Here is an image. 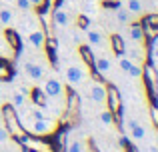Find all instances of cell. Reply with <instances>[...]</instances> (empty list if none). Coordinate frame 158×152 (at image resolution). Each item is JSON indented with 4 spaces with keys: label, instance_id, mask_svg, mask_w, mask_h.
<instances>
[{
    "label": "cell",
    "instance_id": "6da1fadb",
    "mask_svg": "<svg viewBox=\"0 0 158 152\" xmlns=\"http://www.w3.org/2000/svg\"><path fill=\"white\" fill-rule=\"evenodd\" d=\"M0 118H2V124L4 128L8 130V134L12 136V140L18 142L22 136H26L28 130L22 126V122H20V116H18V110L14 108V106L10 104V102H6V104H2V108H0Z\"/></svg>",
    "mask_w": 158,
    "mask_h": 152
},
{
    "label": "cell",
    "instance_id": "7a4b0ae2",
    "mask_svg": "<svg viewBox=\"0 0 158 152\" xmlns=\"http://www.w3.org/2000/svg\"><path fill=\"white\" fill-rule=\"evenodd\" d=\"M64 94H66V102H64V108H62V118H60V124L64 126H74L80 118V96L78 92L70 86H64Z\"/></svg>",
    "mask_w": 158,
    "mask_h": 152
},
{
    "label": "cell",
    "instance_id": "3957f363",
    "mask_svg": "<svg viewBox=\"0 0 158 152\" xmlns=\"http://www.w3.org/2000/svg\"><path fill=\"white\" fill-rule=\"evenodd\" d=\"M104 104L108 106L106 110L112 114L114 124L122 130L124 128V124H122V94H120V90L116 88L114 84H106V100H104Z\"/></svg>",
    "mask_w": 158,
    "mask_h": 152
},
{
    "label": "cell",
    "instance_id": "277c9868",
    "mask_svg": "<svg viewBox=\"0 0 158 152\" xmlns=\"http://www.w3.org/2000/svg\"><path fill=\"white\" fill-rule=\"evenodd\" d=\"M18 144L28 152H60L48 136H36V134H30V132L20 138Z\"/></svg>",
    "mask_w": 158,
    "mask_h": 152
},
{
    "label": "cell",
    "instance_id": "5b68a950",
    "mask_svg": "<svg viewBox=\"0 0 158 152\" xmlns=\"http://www.w3.org/2000/svg\"><path fill=\"white\" fill-rule=\"evenodd\" d=\"M142 82H144V90L148 94L150 102H158V74L152 66V62H146L142 66Z\"/></svg>",
    "mask_w": 158,
    "mask_h": 152
},
{
    "label": "cell",
    "instance_id": "8992f818",
    "mask_svg": "<svg viewBox=\"0 0 158 152\" xmlns=\"http://www.w3.org/2000/svg\"><path fill=\"white\" fill-rule=\"evenodd\" d=\"M58 128V122H52L50 118H40V120H30V134L36 136H50Z\"/></svg>",
    "mask_w": 158,
    "mask_h": 152
},
{
    "label": "cell",
    "instance_id": "52a82bcc",
    "mask_svg": "<svg viewBox=\"0 0 158 152\" xmlns=\"http://www.w3.org/2000/svg\"><path fill=\"white\" fill-rule=\"evenodd\" d=\"M44 34H46V32H44ZM42 50H44V54H46V58L50 60L52 66L58 68V42H56V38L52 36V32L46 34L44 44H42Z\"/></svg>",
    "mask_w": 158,
    "mask_h": 152
},
{
    "label": "cell",
    "instance_id": "ba28073f",
    "mask_svg": "<svg viewBox=\"0 0 158 152\" xmlns=\"http://www.w3.org/2000/svg\"><path fill=\"white\" fill-rule=\"evenodd\" d=\"M26 96L30 98V102L36 106V108H46L48 106V96H46V92H44L40 86H32V88L28 90Z\"/></svg>",
    "mask_w": 158,
    "mask_h": 152
},
{
    "label": "cell",
    "instance_id": "9c48e42d",
    "mask_svg": "<svg viewBox=\"0 0 158 152\" xmlns=\"http://www.w3.org/2000/svg\"><path fill=\"white\" fill-rule=\"evenodd\" d=\"M4 38H6V44L12 48V52L14 54H20V50H22V38H20V34L14 30V28H4Z\"/></svg>",
    "mask_w": 158,
    "mask_h": 152
},
{
    "label": "cell",
    "instance_id": "30bf717a",
    "mask_svg": "<svg viewBox=\"0 0 158 152\" xmlns=\"http://www.w3.org/2000/svg\"><path fill=\"white\" fill-rule=\"evenodd\" d=\"M88 98L92 102L104 104V100H106V84L104 82H94L92 80V86H90V90H88Z\"/></svg>",
    "mask_w": 158,
    "mask_h": 152
},
{
    "label": "cell",
    "instance_id": "8fae6325",
    "mask_svg": "<svg viewBox=\"0 0 158 152\" xmlns=\"http://www.w3.org/2000/svg\"><path fill=\"white\" fill-rule=\"evenodd\" d=\"M44 92H46L48 98H56L60 96L62 92H64V84H62L60 80H56V78H48L46 82H44Z\"/></svg>",
    "mask_w": 158,
    "mask_h": 152
},
{
    "label": "cell",
    "instance_id": "7c38bea8",
    "mask_svg": "<svg viewBox=\"0 0 158 152\" xmlns=\"http://www.w3.org/2000/svg\"><path fill=\"white\" fill-rule=\"evenodd\" d=\"M108 42H110L112 54H116L118 58L120 56H126V44H124V38L120 34H112L110 38H108Z\"/></svg>",
    "mask_w": 158,
    "mask_h": 152
},
{
    "label": "cell",
    "instance_id": "4fadbf2b",
    "mask_svg": "<svg viewBox=\"0 0 158 152\" xmlns=\"http://www.w3.org/2000/svg\"><path fill=\"white\" fill-rule=\"evenodd\" d=\"M86 40H88L90 46L100 48V46H104V32L98 30V28H88L86 30Z\"/></svg>",
    "mask_w": 158,
    "mask_h": 152
},
{
    "label": "cell",
    "instance_id": "5bb4252c",
    "mask_svg": "<svg viewBox=\"0 0 158 152\" xmlns=\"http://www.w3.org/2000/svg\"><path fill=\"white\" fill-rule=\"evenodd\" d=\"M24 72H26V76L30 80H40L44 76V68L38 62H26L24 64Z\"/></svg>",
    "mask_w": 158,
    "mask_h": 152
},
{
    "label": "cell",
    "instance_id": "9a60e30c",
    "mask_svg": "<svg viewBox=\"0 0 158 152\" xmlns=\"http://www.w3.org/2000/svg\"><path fill=\"white\" fill-rule=\"evenodd\" d=\"M84 80V72L80 66H68L66 68V82L68 84H80Z\"/></svg>",
    "mask_w": 158,
    "mask_h": 152
},
{
    "label": "cell",
    "instance_id": "2e32d148",
    "mask_svg": "<svg viewBox=\"0 0 158 152\" xmlns=\"http://www.w3.org/2000/svg\"><path fill=\"white\" fill-rule=\"evenodd\" d=\"M50 14H52V22H54V26H66V24L70 22V14H68L66 10H62L60 6L54 8Z\"/></svg>",
    "mask_w": 158,
    "mask_h": 152
},
{
    "label": "cell",
    "instance_id": "e0dca14e",
    "mask_svg": "<svg viewBox=\"0 0 158 152\" xmlns=\"http://www.w3.org/2000/svg\"><path fill=\"white\" fill-rule=\"evenodd\" d=\"M14 76V68L6 58H0V82H8Z\"/></svg>",
    "mask_w": 158,
    "mask_h": 152
},
{
    "label": "cell",
    "instance_id": "ac0fdd59",
    "mask_svg": "<svg viewBox=\"0 0 158 152\" xmlns=\"http://www.w3.org/2000/svg\"><path fill=\"white\" fill-rule=\"evenodd\" d=\"M130 38L134 40V42H142L146 36H144V26L140 22H136V24H132L130 26Z\"/></svg>",
    "mask_w": 158,
    "mask_h": 152
},
{
    "label": "cell",
    "instance_id": "d6986e66",
    "mask_svg": "<svg viewBox=\"0 0 158 152\" xmlns=\"http://www.w3.org/2000/svg\"><path fill=\"white\" fill-rule=\"evenodd\" d=\"M44 38H46V34H44L42 30H34V32H30V36H28L30 44H32V46H36V48H42Z\"/></svg>",
    "mask_w": 158,
    "mask_h": 152
},
{
    "label": "cell",
    "instance_id": "ffe728a7",
    "mask_svg": "<svg viewBox=\"0 0 158 152\" xmlns=\"http://www.w3.org/2000/svg\"><path fill=\"white\" fill-rule=\"evenodd\" d=\"M24 102H26V94L24 92H20V90H16V92H12V102L10 104L14 106L16 110H20L24 106Z\"/></svg>",
    "mask_w": 158,
    "mask_h": 152
},
{
    "label": "cell",
    "instance_id": "44dd1931",
    "mask_svg": "<svg viewBox=\"0 0 158 152\" xmlns=\"http://www.w3.org/2000/svg\"><path fill=\"white\" fill-rule=\"evenodd\" d=\"M94 66H96V70L100 72L102 76H104L106 72L110 70V60H108V58H102V56H98V58L94 60Z\"/></svg>",
    "mask_w": 158,
    "mask_h": 152
},
{
    "label": "cell",
    "instance_id": "7402d4cb",
    "mask_svg": "<svg viewBox=\"0 0 158 152\" xmlns=\"http://www.w3.org/2000/svg\"><path fill=\"white\" fill-rule=\"evenodd\" d=\"M74 22H76V28H80V30H84V32L90 28V18L86 14H76Z\"/></svg>",
    "mask_w": 158,
    "mask_h": 152
},
{
    "label": "cell",
    "instance_id": "603a6c76",
    "mask_svg": "<svg viewBox=\"0 0 158 152\" xmlns=\"http://www.w3.org/2000/svg\"><path fill=\"white\" fill-rule=\"evenodd\" d=\"M126 10L130 12V14H142V2H140V0H128Z\"/></svg>",
    "mask_w": 158,
    "mask_h": 152
},
{
    "label": "cell",
    "instance_id": "cb8c5ba5",
    "mask_svg": "<svg viewBox=\"0 0 158 152\" xmlns=\"http://www.w3.org/2000/svg\"><path fill=\"white\" fill-rule=\"evenodd\" d=\"M12 20H14L12 12L8 10V8H0V24H4V26H10Z\"/></svg>",
    "mask_w": 158,
    "mask_h": 152
},
{
    "label": "cell",
    "instance_id": "d4e9b609",
    "mask_svg": "<svg viewBox=\"0 0 158 152\" xmlns=\"http://www.w3.org/2000/svg\"><path fill=\"white\" fill-rule=\"evenodd\" d=\"M116 20H118L120 24H128V22H130V12H128L126 8L120 6L118 10H116Z\"/></svg>",
    "mask_w": 158,
    "mask_h": 152
},
{
    "label": "cell",
    "instance_id": "484cf974",
    "mask_svg": "<svg viewBox=\"0 0 158 152\" xmlns=\"http://www.w3.org/2000/svg\"><path fill=\"white\" fill-rule=\"evenodd\" d=\"M120 148H122V152H138V148H136V146L132 144V142L128 140L126 136L120 138Z\"/></svg>",
    "mask_w": 158,
    "mask_h": 152
},
{
    "label": "cell",
    "instance_id": "4316f807",
    "mask_svg": "<svg viewBox=\"0 0 158 152\" xmlns=\"http://www.w3.org/2000/svg\"><path fill=\"white\" fill-rule=\"evenodd\" d=\"M130 136L134 138V140H142V138L146 136V130H144L140 124H136L134 128H130Z\"/></svg>",
    "mask_w": 158,
    "mask_h": 152
},
{
    "label": "cell",
    "instance_id": "83f0119b",
    "mask_svg": "<svg viewBox=\"0 0 158 152\" xmlns=\"http://www.w3.org/2000/svg\"><path fill=\"white\" fill-rule=\"evenodd\" d=\"M150 120L154 124V128L158 130V104L156 102H150Z\"/></svg>",
    "mask_w": 158,
    "mask_h": 152
},
{
    "label": "cell",
    "instance_id": "f1b7e54d",
    "mask_svg": "<svg viewBox=\"0 0 158 152\" xmlns=\"http://www.w3.org/2000/svg\"><path fill=\"white\" fill-rule=\"evenodd\" d=\"M118 66H120V70H122V72H128V70H130V66H132V60L126 58V56H120Z\"/></svg>",
    "mask_w": 158,
    "mask_h": 152
},
{
    "label": "cell",
    "instance_id": "f546056e",
    "mask_svg": "<svg viewBox=\"0 0 158 152\" xmlns=\"http://www.w3.org/2000/svg\"><path fill=\"white\" fill-rule=\"evenodd\" d=\"M40 118H46L44 112H42V108H34V110L28 112V120H40Z\"/></svg>",
    "mask_w": 158,
    "mask_h": 152
},
{
    "label": "cell",
    "instance_id": "4dcf8cb0",
    "mask_svg": "<svg viewBox=\"0 0 158 152\" xmlns=\"http://www.w3.org/2000/svg\"><path fill=\"white\" fill-rule=\"evenodd\" d=\"M100 122H102L104 126H112V124H114V120H112V114L108 112V110H104V112L100 114Z\"/></svg>",
    "mask_w": 158,
    "mask_h": 152
},
{
    "label": "cell",
    "instance_id": "1f68e13d",
    "mask_svg": "<svg viewBox=\"0 0 158 152\" xmlns=\"http://www.w3.org/2000/svg\"><path fill=\"white\" fill-rule=\"evenodd\" d=\"M66 152H82V144L78 140H72L70 144H66Z\"/></svg>",
    "mask_w": 158,
    "mask_h": 152
},
{
    "label": "cell",
    "instance_id": "d6a6232c",
    "mask_svg": "<svg viewBox=\"0 0 158 152\" xmlns=\"http://www.w3.org/2000/svg\"><path fill=\"white\" fill-rule=\"evenodd\" d=\"M128 74L134 76V78H140V76H142V66H138V64L132 62V66H130V70H128Z\"/></svg>",
    "mask_w": 158,
    "mask_h": 152
},
{
    "label": "cell",
    "instance_id": "836d02e7",
    "mask_svg": "<svg viewBox=\"0 0 158 152\" xmlns=\"http://www.w3.org/2000/svg\"><path fill=\"white\" fill-rule=\"evenodd\" d=\"M16 6H18L20 10H24V12H26L28 8H32V6H30V2H28V0H16Z\"/></svg>",
    "mask_w": 158,
    "mask_h": 152
},
{
    "label": "cell",
    "instance_id": "e575fe53",
    "mask_svg": "<svg viewBox=\"0 0 158 152\" xmlns=\"http://www.w3.org/2000/svg\"><path fill=\"white\" fill-rule=\"evenodd\" d=\"M8 138H10V134H8V130L4 128V124L0 126V142H6Z\"/></svg>",
    "mask_w": 158,
    "mask_h": 152
},
{
    "label": "cell",
    "instance_id": "d590c367",
    "mask_svg": "<svg viewBox=\"0 0 158 152\" xmlns=\"http://www.w3.org/2000/svg\"><path fill=\"white\" fill-rule=\"evenodd\" d=\"M88 150H90V152H100V150L96 148V144H94L92 140H88Z\"/></svg>",
    "mask_w": 158,
    "mask_h": 152
},
{
    "label": "cell",
    "instance_id": "8d00e7d4",
    "mask_svg": "<svg viewBox=\"0 0 158 152\" xmlns=\"http://www.w3.org/2000/svg\"><path fill=\"white\" fill-rule=\"evenodd\" d=\"M84 8H86V12H90V10H94V2H90V0H86V4H84Z\"/></svg>",
    "mask_w": 158,
    "mask_h": 152
},
{
    "label": "cell",
    "instance_id": "74e56055",
    "mask_svg": "<svg viewBox=\"0 0 158 152\" xmlns=\"http://www.w3.org/2000/svg\"><path fill=\"white\" fill-rule=\"evenodd\" d=\"M136 124H138V122H136V120H134V118H130V120H128V128H134V126H136Z\"/></svg>",
    "mask_w": 158,
    "mask_h": 152
},
{
    "label": "cell",
    "instance_id": "f35d334b",
    "mask_svg": "<svg viewBox=\"0 0 158 152\" xmlns=\"http://www.w3.org/2000/svg\"><path fill=\"white\" fill-rule=\"evenodd\" d=\"M28 2H30V6H38V4L42 2V0H28Z\"/></svg>",
    "mask_w": 158,
    "mask_h": 152
},
{
    "label": "cell",
    "instance_id": "ab89813d",
    "mask_svg": "<svg viewBox=\"0 0 158 152\" xmlns=\"http://www.w3.org/2000/svg\"><path fill=\"white\" fill-rule=\"evenodd\" d=\"M152 56H154V58L158 60V46H154V48H152Z\"/></svg>",
    "mask_w": 158,
    "mask_h": 152
},
{
    "label": "cell",
    "instance_id": "60d3db41",
    "mask_svg": "<svg viewBox=\"0 0 158 152\" xmlns=\"http://www.w3.org/2000/svg\"><path fill=\"white\" fill-rule=\"evenodd\" d=\"M150 152H158V148L156 146H150Z\"/></svg>",
    "mask_w": 158,
    "mask_h": 152
},
{
    "label": "cell",
    "instance_id": "b9f144b4",
    "mask_svg": "<svg viewBox=\"0 0 158 152\" xmlns=\"http://www.w3.org/2000/svg\"><path fill=\"white\" fill-rule=\"evenodd\" d=\"M116 152H122V150H116Z\"/></svg>",
    "mask_w": 158,
    "mask_h": 152
},
{
    "label": "cell",
    "instance_id": "7bdbcfd3",
    "mask_svg": "<svg viewBox=\"0 0 158 152\" xmlns=\"http://www.w3.org/2000/svg\"><path fill=\"white\" fill-rule=\"evenodd\" d=\"M124 2H128V0H124Z\"/></svg>",
    "mask_w": 158,
    "mask_h": 152
},
{
    "label": "cell",
    "instance_id": "ee69618b",
    "mask_svg": "<svg viewBox=\"0 0 158 152\" xmlns=\"http://www.w3.org/2000/svg\"><path fill=\"white\" fill-rule=\"evenodd\" d=\"M0 26H2V24H0Z\"/></svg>",
    "mask_w": 158,
    "mask_h": 152
}]
</instances>
